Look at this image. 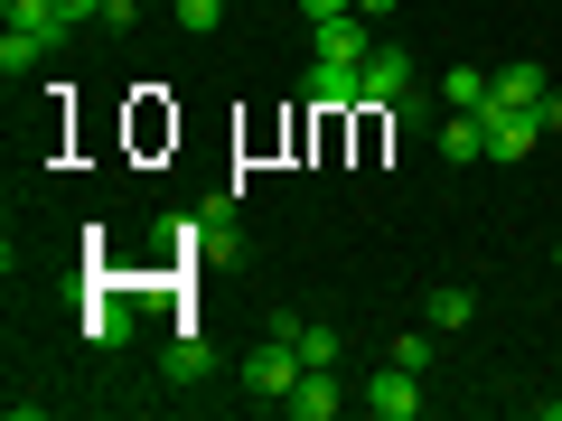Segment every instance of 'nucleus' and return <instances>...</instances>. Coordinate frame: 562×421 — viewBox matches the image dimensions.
I'll list each match as a JSON object with an SVG mask.
<instances>
[{"mask_svg": "<svg viewBox=\"0 0 562 421\" xmlns=\"http://www.w3.org/2000/svg\"><path fill=\"white\" fill-rule=\"evenodd\" d=\"M310 20H347V10H357V0H301Z\"/></svg>", "mask_w": 562, "mask_h": 421, "instance_id": "nucleus-22", "label": "nucleus"}, {"mask_svg": "<svg viewBox=\"0 0 562 421\" xmlns=\"http://www.w3.org/2000/svg\"><path fill=\"white\" fill-rule=\"evenodd\" d=\"M57 10H66L76 29H85V20H113V0H57Z\"/></svg>", "mask_w": 562, "mask_h": 421, "instance_id": "nucleus-20", "label": "nucleus"}, {"mask_svg": "<svg viewBox=\"0 0 562 421\" xmlns=\"http://www.w3.org/2000/svg\"><path fill=\"white\" fill-rule=\"evenodd\" d=\"M281 338H291V346H301V365H338V328H310V319H291V309H281Z\"/></svg>", "mask_w": 562, "mask_h": 421, "instance_id": "nucleus-11", "label": "nucleus"}, {"mask_svg": "<svg viewBox=\"0 0 562 421\" xmlns=\"http://www.w3.org/2000/svg\"><path fill=\"white\" fill-rule=\"evenodd\" d=\"M441 103H450V113H479V103H487V76H479V66H450V76H441Z\"/></svg>", "mask_w": 562, "mask_h": 421, "instance_id": "nucleus-14", "label": "nucleus"}, {"mask_svg": "<svg viewBox=\"0 0 562 421\" xmlns=\"http://www.w3.org/2000/svg\"><path fill=\"white\" fill-rule=\"evenodd\" d=\"M140 10H150V0H113V29H122V20H140Z\"/></svg>", "mask_w": 562, "mask_h": 421, "instance_id": "nucleus-24", "label": "nucleus"}, {"mask_svg": "<svg viewBox=\"0 0 562 421\" xmlns=\"http://www.w3.org/2000/svg\"><path fill=\"white\" fill-rule=\"evenodd\" d=\"M310 103H319V113H347V103H366V66L319 57V66H310Z\"/></svg>", "mask_w": 562, "mask_h": 421, "instance_id": "nucleus-5", "label": "nucleus"}, {"mask_svg": "<svg viewBox=\"0 0 562 421\" xmlns=\"http://www.w3.org/2000/svg\"><path fill=\"white\" fill-rule=\"evenodd\" d=\"M160 375H169V384H198V375H216V346H206L198 328H179V338L160 346Z\"/></svg>", "mask_w": 562, "mask_h": 421, "instance_id": "nucleus-8", "label": "nucleus"}, {"mask_svg": "<svg viewBox=\"0 0 562 421\" xmlns=\"http://www.w3.org/2000/svg\"><path fill=\"white\" fill-rule=\"evenodd\" d=\"M487 103H525V113H535L543 103V66H497V76H487Z\"/></svg>", "mask_w": 562, "mask_h": 421, "instance_id": "nucleus-12", "label": "nucleus"}, {"mask_svg": "<svg viewBox=\"0 0 562 421\" xmlns=\"http://www.w3.org/2000/svg\"><path fill=\"white\" fill-rule=\"evenodd\" d=\"M431 338H441V328H403V338H394V365H413V375H431Z\"/></svg>", "mask_w": 562, "mask_h": 421, "instance_id": "nucleus-17", "label": "nucleus"}, {"mask_svg": "<svg viewBox=\"0 0 562 421\" xmlns=\"http://www.w3.org/2000/svg\"><path fill=\"white\" fill-rule=\"evenodd\" d=\"M553 262H562V243H553Z\"/></svg>", "mask_w": 562, "mask_h": 421, "instance_id": "nucleus-25", "label": "nucleus"}, {"mask_svg": "<svg viewBox=\"0 0 562 421\" xmlns=\"http://www.w3.org/2000/svg\"><path fill=\"white\" fill-rule=\"evenodd\" d=\"M47 47L38 38H20V29H10V38H0V76H29V66H38Z\"/></svg>", "mask_w": 562, "mask_h": 421, "instance_id": "nucleus-18", "label": "nucleus"}, {"mask_svg": "<svg viewBox=\"0 0 562 421\" xmlns=\"http://www.w3.org/2000/svg\"><path fill=\"white\" fill-rule=\"evenodd\" d=\"M357 20H394V0H357Z\"/></svg>", "mask_w": 562, "mask_h": 421, "instance_id": "nucleus-23", "label": "nucleus"}, {"mask_svg": "<svg viewBox=\"0 0 562 421\" xmlns=\"http://www.w3.org/2000/svg\"><path fill=\"white\" fill-rule=\"evenodd\" d=\"M301 375H310V365H301V346L281 338V328L254 346V356H244V394H254V402H272V412H281V394H291Z\"/></svg>", "mask_w": 562, "mask_h": 421, "instance_id": "nucleus-1", "label": "nucleus"}, {"mask_svg": "<svg viewBox=\"0 0 562 421\" xmlns=\"http://www.w3.org/2000/svg\"><path fill=\"white\" fill-rule=\"evenodd\" d=\"M441 160H450V169H479V160H487V122H479V113H450V122H441Z\"/></svg>", "mask_w": 562, "mask_h": 421, "instance_id": "nucleus-10", "label": "nucleus"}, {"mask_svg": "<svg viewBox=\"0 0 562 421\" xmlns=\"http://www.w3.org/2000/svg\"><path fill=\"white\" fill-rule=\"evenodd\" d=\"M85 338H94V346H122V338H132V319H122V309H113V300H103V309H94V319H85Z\"/></svg>", "mask_w": 562, "mask_h": 421, "instance_id": "nucleus-19", "label": "nucleus"}, {"mask_svg": "<svg viewBox=\"0 0 562 421\" xmlns=\"http://www.w3.org/2000/svg\"><path fill=\"white\" fill-rule=\"evenodd\" d=\"M479 122H487V160H535L543 122L525 113V103H479Z\"/></svg>", "mask_w": 562, "mask_h": 421, "instance_id": "nucleus-3", "label": "nucleus"}, {"mask_svg": "<svg viewBox=\"0 0 562 421\" xmlns=\"http://www.w3.org/2000/svg\"><path fill=\"white\" fill-rule=\"evenodd\" d=\"M225 10H235V0H169V20L198 29V38H206V29H225Z\"/></svg>", "mask_w": 562, "mask_h": 421, "instance_id": "nucleus-16", "label": "nucleus"}, {"mask_svg": "<svg viewBox=\"0 0 562 421\" xmlns=\"http://www.w3.org/2000/svg\"><path fill=\"white\" fill-rule=\"evenodd\" d=\"M235 10H244V0H235Z\"/></svg>", "mask_w": 562, "mask_h": 421, "instance_id": "nucleus-26", "label": "nucleus"}, {"mask_svg": "<svg viewBox=\"0 0 562 421\" xmlns=\"http://www.w3.org/2000/svg\"><path fill=\"white\" fill-rule=\"evenodd\" d=\"M403 84H413V57H403V47H375V57H366V103L384 113V103H394Z\"/></svg>", "mask_w": 562, "mask_h": 421, "instance_id": "nucleus-9", "label": "nucleus"}, {"mask_svg": "<svg viewBox=\"0 0 562 421\" xmlns=\"http://www.w3.org/2000/svg\"><path fill=\"white\" fill-rule=\"evenodd\" d=\"M366 412H375V421H422V402H431V394H422V375H413V365H394V356H384L375 365V384H366Z\"/></svg>", "mask_w": 562, "mask_h": 421, "instance_id": "nucleus-2", "label": "nucleus"}, {"mask_svg": "<svg viewBox=\"0 0 562 421\" xmlns=\"http://www.w3.org/2000/svg\"><path fill=\"white\" fill-rule=\"evenodd\" d=\"M310 38H319V57H347V66L375 57V20H357V10L347 20H310Z\"/></svg>", "mask_w": 562, "mask_h": 421, "instance_id": "nucleus-7", "label": "nucleus"}, {"mask_svg": "<svg viewBox=\"0 0 562 421\" xmlns=\"http://www.w3.org/2000/svg\"><path fill=\"white\" fill-rule=\"evenodd\" d=\"M535 122H543V132H562V94H553V84H543V103H535Z\"/></svg>", "mask_w": 562, "mask_h": 421, "instance_id": "nucleus-21", "label": "nucleus"}, {"mask_svg": "<svg viewBox=\"0 0 562 421\" xmlns=\"http://www.w3.org/2000/svg\"><path fill=\"white\" fill-rule=\"evenodd\" d=\"M431 103H441V94H422V84H403V94L384 103V113H394V132H431Z\"/></svg>", "mask_w": 562, "mask_h": 421, "instance_id": "nucleus-15", "label": "nucleus"}, {"mask_svg": "<svg viewBox=\"0 0 562 421\" xmlns=\"http://www.w3.org/2000/svg\"><path fill=\"white\" fill-rule=\"evenodd\" d=\"M0 20L20 29V38H38V47H66V38H76V20H66L57 0H0Z\"/></svg>", "mask_w": 562, "mask_h": 421, "instance_id": "nucleus-6", "label": "nucleus"}, {"mask_svg": "<svg viewBox=\"0 0 562 421\" xmlns=\"http://www.w3.org/2000/svg\"><path fill=\"white\" fill-rule=\"evenodd\" d=\"M469 319H479V300H469L460 281H450V291H431V309H422V328H441V338H460Z\"/></svg>", "mask_w": 562, "mask_h": 421, "instance_id": "nucleus-13", "label": "nucleus"}, {"mask_svg": "<svg viewBox=\"0 0 562 421\" xmlns=\"http://www.w3.org/2000/svg\"><path fill=\"white\" fill-rule=\"evenodd\" d=\"M281 412H291V421H338V412H347V384H338V365H310V375L291 384V394H281Z\"/></svg>", "mask_w": 562, "mask_h": 421, "instance_id": "nucleus-4", "label": "nucleus"}]
</instances>
